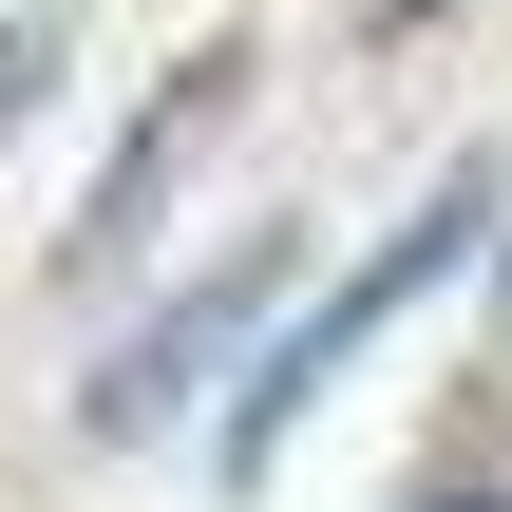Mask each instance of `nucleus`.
Segmentation results:
<instances>
[{
  "label": "nucleus",
  "mask_w": 512,
  "mask_h": 512,
  "mask_svg": "<svg viewBox=\"0 0 512 512\" xmlns=\"http://www.w3.org/2000/svg\"><path fill=\"white\" fill-rule=\"evenodd\" d=\"M38 76H57V0H19V19H0V133L38 114Z\"/></svg>",
  "instance_id": "2"
},
{
  "label": "nucleus",
  "mask_w": 512,
  "mask_h": 512,
  "mask_svg": "<svg viewBox=\"0 0 512 512\" xmlns=\"http://www.w3.org/2000/svg\"><path fill=\"white\" fill-rule=\"evenodd\" d=\"M475 209H494V190H437V209H418V228H399V247L361 266V285H323V304H304V323H285V342L247 361V418H228V456H266V437H285V418H304V399H323V380H342V361H361V342H380V323H399L418 285H456Z\"/></svg>",
  "instance_id": "1"
},
{
  "label": "nucleus",
  "mask_w": 512,
  "mask_h": 512,
  "mask_svg": "<svg viewBox=\"0 0 512 512\" xmlns=\"http://www.w3.org/2000/svg\"><path fill=\"white\" fill-rule=\"evenodd\" d=\"M437 512H512V494H437Z\"/></svg>",
  "instance_id": "3"
}]
</instances>
